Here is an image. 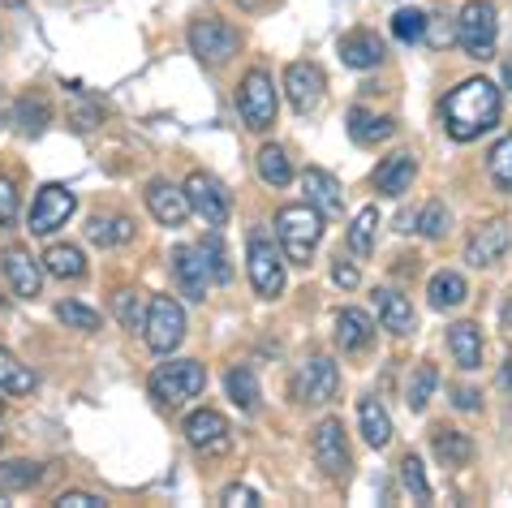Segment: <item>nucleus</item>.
I'll use <instances>...</instances> for the list:
<instances>
[{
	"label": "nucleus",
	"instance_id": "obj_52",
	"mask_svg": "<svg viewBox=\"0 0 512 508\" xmlns=\"http://www.w3.org/2000/svg\"><path fill=\"white\" fill-rule=\"evenodd\" d=\"M504 384H508V388H512V358H508V362H504Z\"/></svg>",
	"mask_w": 512,
	"mask_h": 508
},
{
	"label": "nucleus",
	"instance_id": "obj_15",
	"mask_svg": "<svg viewBox=\"0 0 512 508\" xmlns=\"http://www.w3.org/2000/svg\"><path fill=\"white\" fill-rule=\"evenodd\" d=\"M323 91H327V82H323V69L319 65L293 61L289 69H284V95H289V104L297 112H315L323 104Z\"/></svg>",
	"mask_w": 512,
	"mask_h": 508
},
{
	"label": "nucleus",
	"instance_id": "obj_38",
	"mask_svg": "<svg viewBox=\"0 0 512 508\" xmlns=\"http://www.w3.org/2000/svg\"><path fill=\"white\" fill-rule=\"evenodd\" d=\"M147 293H138V289H121L117 293V319H121V328L125 332H142V323H147Z\"/></svg>",
	"mask_w": 512,
	"mask_h": 508
},
{
	"label": "nucleus",
	"instance_id": "obj_41",
	"mask_svg": "<svg viewBox=\"0 0 512 508\" xmlns=\"http://www.w3.org/2000/svg\"><path fill=\"white\" fill-rule=\"evenodd\" d=\"M392 35L401 39V44H418V39H426V13L422 9H396L392 13Z\"/></svg>",
	"mask_w": 512,
	"mask_h": 508
},
{
	"label": "nucleus",
	"instance_id": "obj_32",
	"mask_svg": "<svg viewBox=\"0 0 512 508\" xmlns=\"http://www.w3.org/2000/svg\"><path fill=\"white\" fill-rule=\"evenodd\" d=\"M375 233H379V207H362L358 216L349 220V250L358 259H371L375 254Z\"/></svg>",
	"mask_w": 512,
	"mask_h": 508
},
{
	"label": "nucleus",
	"instance_id": "obj_42",
	"mask_svg": "<svg viewBox=\"0 0 512 508\" xmlns=\"http://www.w3.org/2000/svg\"><path fill=\"white\" fill-rule=\"evenodd\" d=\"M56 319H61L65 328H74V332H95L99 328V310L82 306V302H61L56 306Z\"/></svg>",
	"mask_w": 512,
	"mask_h": 508
},
{
	"label": "nucleus",
	"instance_id": "obj_46",
	"mask_svg": "<svg viewBox=\"0 0 512 508\" xmlns=\"http://www.w3.org/2000/svg\"><path fill=\"white\" fill-rule=\"evenodd\" d=\"M332 280H336V285L345 289V293H349V289H358V285H362V272H358V263H349L345 254H340V259L332 263Z\"/></svg>",
	"mask_w": 512,
	"mask_h": 508
},
{
	"label": "nucleus",
	"instance_id": "obj_49",
	"mask_svg": "<svg viewBox=\"0 0 512 508\" xmlns=\"http://www.w3.org/2000/svg\"><path fill=\"white\" fill-rule=\"evenodd\" d=\"M452 397H457L452 405H457L461 414H474V409L482 405V392H474V388H452Z\"/></svg>",
	"mask_w": 512,
	"mask_h": 508
},
{
	"label": "nucleus",
	"instance_id": "obj_20",
	"mask_svg": "<svg viewBox=\"0 0 512 508\" xmlns=\"http://www.w3.org/2000/svg\"><path fill=\"white\" fill-rule=\"evenodd\" d=\"M414 173H418V160L409 151H396L388 155L379 168H375V190L383 194V199H401V194L414 186Z\"/></svg>",
	"mask_w": 512,
	"mask_h": 508
},
{
	"label": "nucleus",
	"instance_id": "obj_45",
	"mask_svg": "<svg viewBox=\"0 0 512 508\" xmlns=\"http://www.w3.org/2000/svg\"><path fill=\"white\" fill-rule=\"evenodd\" d=\"M13 220H18V186L13 177H0V229H9Z\"/></svg>",
	"mask_w": 512,
	"mask_h": 508
},
{
	"label": "nucleus",
	"instance_id": "obj_53",
	"mask_svg": "<svg viewBox=\"0 0 512 508\" xmlns=\"http://www.w3.org/2000/svg\"><path fill=\"white\" fill-rule=\"evenodd\" d=\"M504 82H508V87H512V61L504 65Z\"/></svg>",
	"mask_w": 512,
	"mask_h": 508
},
{
	"label": "nucleus",
	"instance_id": "obj_31",
	"mask_svg": "<svg viewBox=\"0 0 512 508\" xmlns=\"http://www.w3.org/2000/svg\"><path fill=\"white\" fill-rule=\"evenodd\" d=\"M52 121V108L44 95H22L18 108H13V125L22 130V138H35V134H44V125Z\"/></svg>",
	"mask_w": 512,
	"mask_h": 508
},
{
	"label": "nucleus",
	"instance_id": "obj_4",
	"mask_svg": "<svg viewBox=\"0 0 512 508\" xmlns=\"http://www.w3.org/2000/svg\"><path fill=\"white\" fill-rule=\"evenodd\" d=\"M237 112L246 121V130L267 134L276 125V82L267 69H250L237 87Z\"/></svg>",
	"mask_w": 512,
	"mask_h": 508
},
{
	"label": "nucleus",
	"instance_id": "obj_54",
	"mask_svg": "<svg viewBox=\"0 0 512 508\" xmlns=\"http://www.w3.org/2000/svg\"><path fill=\"white\" fill-rule=\"evenodd\" d=\"M9 5H22V0H9Z\"/></svg>",
	"mask_w": 512,
	"mask_h": 508
},
{
	"label": "nucleus",
	"instance_id": "obj_28",
	"mask_svg": "<svg viewBox=\"0 0 512 508\" xmlns=\"http://www.w3.org/2000/svg\"><path fill=\"white\" fill-rule=\"evenodd\" d=\"M426 298H431L435 310H452V306H461L469 298V285H465V276L461 272H435L431 276V285H426Z\"/></svg>",
	"mask_w": 512,
	"mask_h": 508
},
{
	"label": "nucleus",
	"instance_id": "obj_14",
	"mask_svg": "<svg viewBox=\"0 0 512 508\" xmlns=\"http://www.w3.org/2000/svg\"><path fill=\"white\" fill-rule=\"evenodd\" d=\"M512 246V229H508V220H487V224H478L474 233H469V242H465V263L469 267H495L508 254Z\"/></svg>",
	"mask_w": 512,
	"mask_h": 508
},
{
	"label": "nucleus",
	"instance_id": "obj_17",
	"mask_svg": "<svg viewBox=\"0 0 512 508\" xmlns=\"http://www.w3.org/2000/svg\"><path fill=\"white\" fill-rule=\"evenodd\" d=\"M147 211L164 224V229H181L186 216H190V199H186L181 186H173V181H151L147 186Z\"/></svg>",
	"mask_w": 512,
	"mask_h": 508
},
{
	"label": "nucleus",
	"instance_id": "obj_26",
	"mask_svg": "<svg viewBox=\"0 0 512 508\" xmlns=\"http://www.w3.org/2000/svg\"><path fill=\"white\" fill-rule=\"evenodd\" d=\"M358 427H362V440L371 448H388L392 444V418L375 397H362L358 401Z\"/></svg>",
	"mask_w": 512,
	"mask_h": 508
},
{
	"label": "nucleus",
	"instance_id": "obj_10",
	"mask_svg": "<svg viewBox=\"0 0 512 508\" xmlns=\"http://www.w3.org/2000/svg\"><path fill=\"white\" fill-rule=\"evenodd\" d=\"M340 388V366L332 358H306L293 371V401L297 405H327Z\"/></svg>",
	"mask_w": 512,
	"mask_h": 508
},
{
	"label": "nucleus",
	"instance_id": "obj_1",
	"mask_svg": "<svg viewBox=\"0 0 512 508\" xmlns=\"http://www.w3.org/2000/svg\"><path fill=\"white\" fill-rule=\"evenodd\" d=\"M500 112H504V95H500V87H495L491 78H465L457 91H448L439 117H444L448 138H457V143H474V138H482L487 130L500 125Z\"/></svg>",
	"mask_w": 512,
	"mask_h": 508
},
{
	"label": "nucleus",
	"instance_id": "obj_13",
	"mask_svg": "<svg viewBox=\"0 0 512 508\" xmlns=\"http://www.w3.org/2000/svg\"><path fill=\"white\" fill-rule=\"evenodd\" d=\"M310 453H315V465L327 478H345L349 474V440H345V422L340 418H323L315 427V440H310Z\"/></svg>",
	"mask_w": 512,
	"mask_h": 508
},
{
	"label": "nucleus",
	"instance_id": "obj_9",
	"mask_svg": "<svg viewBox=\"0 0 512 508\" xmlns=\"http://www.w3.org/2000/svg\"><path fill=\"white\" fill-rule=\"evenodd\" d=\"M186 199H190V211L194 216H203L207 220V229H224L233 216V199H229V190H224V181L220 177H211V173H190L186 177Z\"/></svg>",
	"mask_w": 512,
	"mask_h": 508
},
{
	"label": "nucleus",
	"instance_id": "obj_5",
	"mask_svg": "<svg viewBox=\"0 0 512 508\" xmlns=\"http://www.w3.org/2000/svg\"><path fill=\"white\" fill-rule=\"evenodd\" d=\"M237 48H241V31H237L233 22H224V18H198L190 26V52L207 69L229 65L233 56H237Z\"/></svg>",
	"mask_w": 512,
	"mask_h": 508
},
{
	"label": "nucleus",
	"instance_id": "obj_36",
	"mask_svg": "<svg viewBox=\"0 0 512 508\" xmlns=\"http://www.w3.org/2000/svg\"><path fill=\"white\" fill-rule=\"evenodd\" d=\"M44 478V465L39 461H5L0 465V496H13V491H26Z\"/></svg>",
	"mask_w": 512,
	"mask_h": 508
},
{
	"label": "nucleus",
	"instance_id": "obj_6",
	"mask_svg": "<svg viewBox=\"0 0 512 508\" xmlns=\"http://www.w3.org/2000/svg\"><path fill=\"white\" fill-rule=\"evenodd\" d=\"M284 250L263 233H250V246H246V267H250V285L259 298H280L284 293Z\"/></svg>",
	"mask_w": 512,
	"mask_h": 508
},
{
	"label": "nucleus",
	"instance_id": "obj_51",
	"mask_svg": "<svg viewBox=\"0 0 512 508\" xmlns=\"http://www.w3.org/2000/svg\"><path fill=\"white\" fill-rule=\"evenodd\" d=\"M9 121V104H5V91H0V125Z\"/></svg>",
	"mask_w": 512,
	"mask_h": 508
},
{
	"label": "nucleus",
	"instance_id": "obj_18",
	"mask_svg": "<svg viewBox=\"0 0 512 508\" xmlns=\"http://www.w3.org/2000/svg\"><path fill=\"white\" fill-rule=\"evenodd\" d=\"M0 263H5L9 289L18 293V298H39V289H44V263H35V254H31V250L9 246Z\"/></svg>",
	"mask_w": 512,
	"mask_h": 508
},
{
	"label": "nucleus",
	"instance_id": "obj_27",
	"mask_svg": "<svg viewBox=\"0 0 512 508\" xmlns=\"http://www.w3.org/2000/svg\"><path fill=\"white\" fill-rule=\"evenodd\" d=\"M39 263H44V272L56 276V280H82V276H87V259H82V250L69 246V242L48 246V254Z\"/></svg>",
	"mask_w": 512,
	"mask_h": 508
},
{
	"label": "nucleus",
	"instance_id": "obj_29",
	"mask_svg": "<svg viewBox=\"0 0 512 508\" xmlns=\"http://www.w3.org/2000/svg\"><path fill=\"white\" fill-rule=\"evenodd\" d=\"M87 237H91L95 246L112 250V246L134 242V224L125 220V216H91V220H87Z\"/></svg>",
	"mask_w": 512,
	"mask_h": 508
},
{
	"label": "nucleus",
	"instance_id": "obj_33",
	"mask_svg": "<svg viewBox=\"0 0 512 508\" xmlns=\"http://www.w3.org/2000/svg\"><path fill=\"white\" fill-rule=\"evenodd\" d=\"M224 388H229V401L237 409H246V414L259 409V379H254L250 366H229V375H224Z\"/></svg>",
	"mask_w": 512,
	"mask_h": 508
},
{
	"label": "nucleus",
	"instance_id": "obj_19",
	"mask_svg": "<svg viewBox=\"0 0 512 508\" xmlns=\"http://www.w3.org/2000/svg\"><path fill=\"white\" fill-rule=\"evenodd\" d=\"M336 52L349 69H379L383 61H388V48H383V39L375 31H349L345 39H340Z\"/></svg>",
	"mask_w": 512,
	"mask_h": 508
},
{
	"label": "nucleus",
	"instance_id": "obj_55",
	"mask_svg": "<svg viewBox=\"0 0 512 508\" xmlns=\"http://www.w3.org/2000/svg\"><path fill=\"white\" fill-rule=\"evenodd\" d=\"M0 409H5V401H0Z\"/></svg>",
	"mask_w": 512,
	"mask_h": 508
},
{
	"label": "nucleus",
	"instance_id": "obj_44",
	"mask_svg": "<svg viewBox=\"0 0 512 508\" xmlns=\"http://www.w3.org/2000/svg\"><path fill=\"white\" fill-rule=\"evenodd\" d=\"M401 483H405V491L409 496H418V500H431V483H426V470H422V461L409 453L405 461H401Z\"/></svg>",
	"mask_w": 512,
	"mask_h": 508
},
{
	"label": "nucleus",
	"instance_id": "obj_22",
	"mask_svg": "<svg viewBox=\"0 0 512 508\" xmlns=\"http://www.w3.org/2000/svg\"><path fill=\"white\" fill-rule=\"evenodd\" d=\"M375 341V319L366 315L358 306H345L336 315V345L345 349V354H362L366 345Z\"/></svg>",
	"mask_w": 512,
	"mask_h": 508
},
{
	"label": "nucleus",
	"instance_id": "obj_37",
	"mask_svg": "<svg viewBox=\"0 0 512 508\" xmlns=\"http://www.w3.org/2000/svg\"><path fill=\"white\" fill-rule=\"evenodd\" d=\"M259 177H263V186H272V190H284L293 181V160L284 155V147H263L259 151Z\"/></svg>",
	"mask_w": 512,
	"mask_h": 508
},
{
	"label": "nucleus",
	"instance_id": "obj_47",
	"mask_svg": "<svg viewBox=\"0 0 512 508\" xmlns=\"http://www.w3.org/2000/svg\"><path fill=\"white\" fill-rule=\"evenodd\" d=\"M220 504H229V508H259V491H254V487H241V483H233V487H224Z\"/></svg>",
	"mask_w": 512,
	"mask_h": 508
},
{
	"label": "nucleus",
	"instance_id": "obj_12",
	"mask_svg": "<svg viewBox=\"0 0 512 508\" xmlns=\"http://www.w3.org/2000/svg\"><path fill=\"white\" fill-rule=\"evenodd\" d=\"M186 440H190L194 453L220 457V453H229L233 448V427H229V418H224L220 409H194V414L186 418Z\"/></svg>",
	"mask_w": 512,
	"mask_h": 508
},
{
	"label": "nucleus",
	"instance_id": "obj_2",
	"mask_svg": "<svg viewBox=\"0 0 512 508\" xmlns=\"http://www.w3.org/2000/svg\"><path fill=\"white\" fill-rule=\"evenodd\" d=\"M276 237H280V250L293 267H310L319 250V237H323V216L310 203H293V207H280L276 211Z\"/></svg>",
	"mask_w": 512,
	"mask_h": 508
},
{
	"label": "nucleus",
	"instance_id": "obj_7",
	"mask_svg": "<svg viewBox=\"0 0 512 508\" xmlns=\"http://www.w3.org/2000/svg\"><path fill=\"white\" fill-rule=\"evenodd\" d=\"M495 35H500V22H495V5L491 0H469L457 18V44L465 48V56L474 61H487L495 52Z\"/></svg>",
	"mask_w": 512,
	"mask_h": 508
},
{
	"label": "nucleus",
	"instance_id": "obj_43",
	"mask_svg": "<svg viewBox=\"0 0 512 508\" xmlns=\"http://www.w3.org/2000/svg\"><path fill=\"white\" fill-rule=\"evenodd\" d=\"M414 224H418V233H422V237H431V242H439V237L448 233V207L439 203V199H431V203L422 207V216H418Z\"/></svg>",
	"mask_w": 512,
	"mask_h": 508
},
{
	"label": "nucleus",
	"instance_id": "obj_11",
	"mask_svg": "<svg viewBox=\"0 0 512 508\" xmlns=\"http://www.w3.org/2000/svg\"><path fill=\"white\" fill-rule=\"evenodd\" d=\"M74 207H78V199H74V190L69 186H44L35 194V203H31V216H26V229H31L35 237H48V233H56L61 224L74 216Z\"/></svg>",
	"mask_w": 512,
	"mask_h": 508
},
{
	"label": "nucleus",
	"instance_id": "obj_8",
	"mask_svg": "<svg viewBox=\"0 0 512 508\" xmlns=\"http://www.w3.org/2000/svg\"><path fill=\"white\" fill-rule=\"evenodd\" d=\"M142 336H147L151 354H173V349L186 341V310L173 298H151L147 306V323H142Z\"/></svg>",
	"mask_w": 512,
	"mask_h": 508
},
{
	"label": "nucleus",
	"instance_id": "obj_24",
	"mask_svg": "<svg viewBox=\"0 0 512 508\" xmlns=\"http://www.w3.org/2000/svg\"><path fill=\"white\" fill-rule=\"evenodd\" d=\"M448 349H452V358H457L461 371H478L482 366V328L478 323H469V319L452 323L448 328Z\"/></svg>",
	"mask_w": 512,
	"mask_h": 508
},
{
	"label": "nucleus",
	"instance_id": "obj_34",
	"mask_svg": "<svg viewBox=\"0 0 512 508\" xmlns=\"http://www.w3.org/2000/svg\"><path fill=\"white\" fill-rule=\"evenodd\" d=\"M431 448L444 465H469V457H474V440L465 431H448V427H439L431 435Z\"/></svg>",
	"mask_w": 512,
	"mask_h": 508
},
{
	"label": "nucleus",
	"instance_id": "obj_21",
	"mask_svg": "<svg viewBox=\"0 0 512 508\" xmlns=\"http://www.w3.org/2000/svg\"><path fill=\"white\" fill-rule=\"evenodd\" d=\"M302 190H306V203L315 207L319 216H340V211H345L340 181L327 173V168H306V173H302Z\"/></svg>",
	"mask_w": 512,
	"mask_h": 508
},
{
	"label": "nucleus",
	"instance_id": "obj_25",
	"mask_svg": "<svg viewBox=\"0 0 512 508\" xmlns=\"http://www.w3.org/2000/svg\"><path fill=\"white\" fill-rule=\"evenodd\" d=\"M392 134H396L392 117H379V112H371V108H353L349 112V138L358 147H379V143H388Z\"/></svg>",
	"mask_w": 512,
	"mask_h": 508
},
{
	"label": "nucleus",
	"instance_id": "obj_50",
	"mask_svg": "<svg viewBox=\"0 0 512 508\" xmlns=\"http://www.w3.org/2000/svg\"><path fill=\"white\" fill-rule=\"evenodd\" d=\"M500 323H504V328L512 332V298H508V302H504V310H500Z\"/></svg>",
	"mask_w": 512,
	"mask_h": 508
},
{
	"label": "nucleus",
	"instance_id": "obj_30",
	"mask_svg": "<svg viewBox=\"0 0 512 508\" xmlns=\"http://www.w3.org/2000/svg\"><path fill=\"white\" fill-rule=\"evenodd\" d=\"M35 392V371L22 366L9 349H0V397H26Z\"/></svg>",
	"mask_w": 512,
	"mask_h": 508
},
{
	"label": "nucleus",
	"instance_id": "obj_48",
	"mask_svg": "<svg viewBox=\"0 0 512 508\" xmlns=\"http://www.w3.org/2000/svg\"><path fill=\"white\" fill-rule=\"evenodd\" d=\"M56 508H104V500L91 496V491H61Z\"/></svg>",
	"mask_w": 512,
	"mask_h": 508
},
{
	"label": "nucleus",
	"instance_id": "obj_35",
	"mask_svg": "<svg viewBox=\"0 0 512 508\" xmlns=\"http://www.w3.org/2000/svg\"><path fill=\"white\" fill-rule=\"evenodd\" d=\"M435 388H439V371H435L431 362H418L414 375H409V384H405V405L414 409V414H422V409L431 405Z\"/></svg>",
	"mask_w": 512,
	"mask_h": 508
},
{
	"label": "nucleus",
	"instance_id": "obj_40",
	"mask_svg": "<svg viewBox=\"0 0 512 508\" xmlns=\"http://www.w3.org/2000/svg\"><path fill=\"white\" fill-rule=\"evenodd\" d=\"M487 168H491V181H495V186H500L504 194H512V134H504L500 143L491 147Z\"/></svg>",
	"mask_w": 512,
	"mask_h": 508
},
{
	"label": "nucleus",
	"instance_id": "obj_23",
	"mask_svg": "<svg viewBox=\"0 0 512 508\" xmlns=\"http://www.w3.org/2000/svg\"><path fill=\"white\" fill-rule=\"evenodd\" d=\"M375 310H379V323H383V328H388L392 336L418 332L414 306H409V298H401L396 289H375Z\"/></svg>",
	"mask_w": 512,
	"mask_h": 508
},
{
	"label": "nucleus",
	"instance_id": "obj_16",
	"mask_svg": "<svg viewBox=\"0 0 512 508\" xmlns=\"http://www.w3.org/2000/svg\"><path fill=\"white\" fill-rule=\"evenodd\" d=\"M173 276H177V289H181V298H190V302H203L207 298V263H203V250L198 246H177L173 250Z\"/></svg>",
	"mask_w": 512,
	"mask_h": 508
},
{
	"label": "nucleus",
	"instance_id": "obj_39",
	"mask_svg": "<svg viewBox=\"0 0 512 508\" xmlns=\"http://www.w3.org/2000/svg\"><path fill=\"white\" fill-rule=\"evenodd\" d=\"M203 263H207V272H211V280L216 285H229L233 280V267H229V254H224V242H220V233H207L203 237Z\"/></svg>",
	"mask_w": 512,
	"mask_h": 508
},
{
	"label": "nucleus",
	"instance_id": "obj_3",
	"mask_svg": "<svg viewBox=\"0 0 512 508\" xmlns=\"http://www.w3.org/2000/svg\"><path fill=\"white\" fill-rule=\"evenodd\" d=\"M147 388H151V397L160 405H186L207 388V371L194 358H173V362L155 366Z\"/></svg>",
	"mask_w": 512,
	"mask_h": 508
}]
</instances>
